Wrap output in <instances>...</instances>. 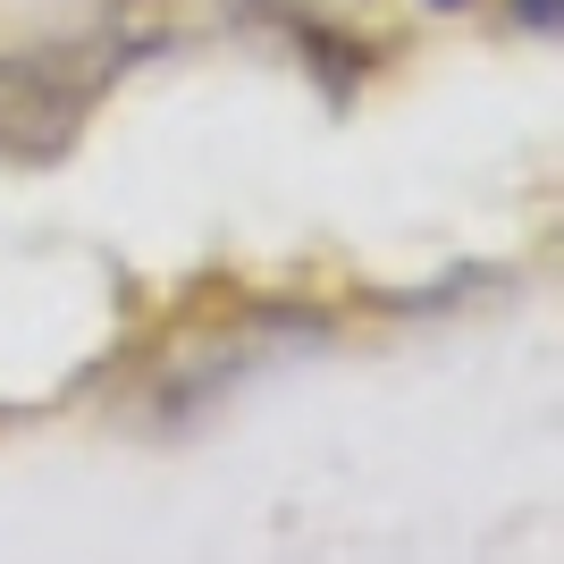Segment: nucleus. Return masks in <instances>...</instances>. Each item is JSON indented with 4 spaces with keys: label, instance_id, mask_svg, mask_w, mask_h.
I'll use <instances>...</instances> for the list:
<instances>
[{
    "label": "nucleus",
    "instance_id": "obj_1",
    "mask_svg": "<svg viewBox=\"0 0 564 564\" xmlns=\"http://www.w3.org/2000/svg\"><path fill=\"white\" fill-rule=\"evenodd\" d=\"M118 68H127V34L59 51H0V152H18V161L68 152Z\"/></svg>",
    "mask_w": 564,
    "mask_h": 564
},
{
    "label": "nucleus",
    "instance_id": "obj_2",
    "mask_svg": "<svg viewBox=\"0 0 564 564\" xmlns=\"http://www.w3.org/2000/svg\"><path fill=\"white\" fill-rule=\"evenodd\" d=\"M514 25L522 34H556V0H514Z\"/></svg>",
    "mask_w": 564,
    "mask_h": 564
},
{
    "label": "nucleus",
    "instance_id": "obj_3",
    "mask_svg": "<svg viewBox=\"0 0 564 564\" xmlns=\"http://www.w3.org/2000/svg\"><path fill=\"white\" fill-rule=\"evenodd\" d=\"M430 18H464V9H480V0H422Z\"/></svg>",
    "mask_w": 564,
    "mask_h": 564
}]
</instances>
